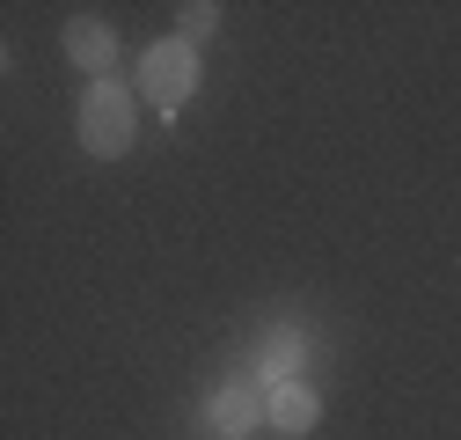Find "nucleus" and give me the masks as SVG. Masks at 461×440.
Segmentation results:
<instances>
[{
    "mask_svg": "<svg viewBox=\"0 0 461 440\" xmlns=\"http://www.w3.org/2000/svg\"><path fill=\"white\" fill-rule=\"evenodd\" d=\"M67 51H74L81 67H110V51H118V37H110L103 23H88V15H81V23H67Z\"/></svg>",
    "mask_w": 461,
    "mask_h": 440,
    "instance_id": "obj_5",
    "label": "nucleus"
},
{
    "mask_svg": "<svg viewBox=\"0 0 461 440\" xmlns=\"http://www.w3.org/2000/svg\"><path fill=\"white\" fill-rule=\"evenodd\" d=\"M212 23H220V8H212V0H191V8H184V44H191V37H205Z\"/></svg>",
    "mask_w": 461,
    "mask_h": 440,
    "instance_id": "obj_6",
    "label": "nucleus"
},
{
    "mask_svg": "<svg viewBox=\"0 0 461 440\" xmlns=\"http://www.w3.org/2000/svg\"><path fill=\"white\" fill-rule=\"evenodd\" d=\"M264 360H271V374H278V367H294V360H301V338H294V330H285V338H271Z\"/></svg>",
    "mask_w": 461,
    "mask_h": 440,
    "instance_id": "obj_7",
    "label": "nucleus"
},
{
    "mask_svg": "<svg viewBox=\"0 0 461 440\" xmlns=\"http://www.w3.org/2000/svg\"><path fill=\"white\" fill-rule=\"evenodd\" d=\"M140 88L154 110H176L191 88H198V51L184 37H168V44H147V60H140Z\"/></svg>",
    "mask_w": 461,
    "mask_h": 440,
    "instance_id": "obj_1",
    "label": "nucleus"
},
{
    "mask_svg": "<svg viewBox=\"0 0 461 440\" xmlns=\"http://www.w3.org/2000/svg\"><path fill=\"white\" fill-rule=\"evenodd\" d=\"M81 140H88V154H125L132 147V96L118 81H95L81 96Z\"/></svg>",
    "mask_w": 461,
    "mask_h": 440,
    "instance_id": "obj_2",
    "label": "nucleus"
},
{
    "mask_svg": "<svg viewBox=\"0 0 461 440\" xmlns=\"http://www.w3.org/2000/svg\"><path fill=\"white\" fill-rule=\"evenodd\" d=\"M315 390H301V381H278V390H271V426L278 433H308L315 426Z\"/></svg>",
    "mask_w": 461,
    "mask_h": 440,
    "instance_id": "obj_4",
    "label": "nucleus"
},
{
    "mask_svg": "<svg viewBox=\"0 0 461 440\" xmlns=\"http://www.w3.org/2000/svg\"><path fill=\"white\" fill-rule=\"evenodd\" d=\"M205 418H212V433H220V440H242L249 426H271V397L257 390V381H227V390H212Z\"/></svg>",
    "mask_w": 461,
    "mask_h": 440,
    "instance_id": "obj_3",
    "label": "nucleus"
}]
</instances>
